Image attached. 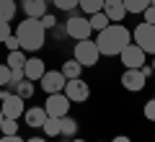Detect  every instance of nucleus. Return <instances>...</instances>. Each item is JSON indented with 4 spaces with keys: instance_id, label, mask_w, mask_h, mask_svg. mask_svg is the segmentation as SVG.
<instances>
[{
    "instance_id": "1",
    "label": "nucleus",
    "mask_w": 155,
    "mask_h": 142,
    "mask_svg": "<svg viewBox=\"0 0 155 142\" xmlns=\"http://www.w3.org/2000/svg\"><path fill=\"white\" fill-rule=\"evenodd\" d=\"M96 44H98L101 57H116L127 44H132V31L127 26H122V23H111L109 28L98 31Z\"/></svg>"
},
{
    "instance_id": "2",
    "label": "nucleus",
    "mask_w": 155,
    "mask_h": 142,
    "mask_svg": "<svg viewBox=\"0 0 155 142\" xmlns=\"http://www.w3.org/2000/svg\"><path fill=\"white\" fill-rule=\"evenodd\" d=\"M16 36L21 41L23 52H39L47 44V28L41 26L39 18H26V21H18Z\"/></svg>"
},
{
    "instance_id": "3",
    "label": "nucleus",
    "mask_w": 155,
    "mask_h": 142,
    "mask_svg": "<svg viewBox=\"0 0 155 142\" xmlns=\"http://www.w3.org/2000/svg\"><path fill=\"white\" fill-rule=\"evenodd\" d=\"M65 31H67V36H70L72 41H83V39H91L93 28H91L88 16H83V13H75V11H72V13H67Z\"/></svg>"
},
{
    "instance_id": "4",
    "label": "nucleus",
    "mask_w": 155,
    "mask_h": 142,
    "mask_svg": "<svg viewBox=\"0 0 155 142\" xmlns=\"http://www.w3.org/2000/svg\"><path fill=\"white\" fill-rule=\"evenodd\" d=\"M3 101H0V111H3V116L5 119H23V111H26V101L18 96V93L8 91V88H3Z\"/></svg>"
},
{
    "instance_id": "5",
    "label": "nucleus",
    "mask_w": 155,
    "mask_h": 142,
    "mask_svg": "<svg viewBox=\"0 0 155 142\" xmlns=\"http://www.w3.org/2000/svg\"><path fill=\"white\" fill-rule=\"evenodd\" d=\"M75 57L78 62L83 67H93V65H98V60H101V52H98V44L96 41H91V39H83V41H75Z\"/></svg>"
},
{
    "instance_id": "6",
    "label": "nucleus",
    "mask_w": 155,
    "mask_h": 142,
    "mask_svg": "<svg viewBox=\"0 0 155 142\" xmlns=\"http://www.w3.org/2000/svg\"><path fill=\"white\" fill-rule=\"evenodd\" d=\"M132 41L137 44L145 54H155V26L153 23H137V28L132 31Z\"/></svg>"
},
{
    "instance_id": "7",
    "label": "nucleus",
    "mask_w": 155,
    "mask_h": 142,
    "mask_svg": "<svg viewBox=\"0 0 155 142\" xmlns=\"http://www.w3.org/2000/svg\"><path fill=\"white\" fill-rule=\"evenodd\" d=\"M70 106H72V101L67 98L65 93H49L47 101H44L47 116H57V119H62V116L70 114Z\"/></svg>"
},
{
    "instance_id": "8",
    "label": "nucleus",
    "mask_w": 155,
    "mask_h": 142,
    "mask_svg": "<svg viewBox=\"0 0 155 142\" xmlns=\"http://www.w3.org/2000/svg\"><path fill=\"white\" fill-rule=\"evenodd\" d=\"M119 60H122V65H124V70H140V67L147 62V54H145L142 49H140L137 44H127L122 52H119Z\"/></svg>"
},
{
    "instance_id": "9",
    "label": "nucleus",
    "mask_w": 155,
    "mask_h": 142,
    "mask_svg": "<svg viewBox=\"0 0 155 142\" xmlns=\"http://www.w3.org/2000/svg\"><path fill=\"white\" fill-rule=\"evenodd\" d=\"M72 104H85L91 98V85L83 80V78H75V80H67L65 83V91H62Z\"/></svg>"
},
{
    "instance_id": "10",
    "label": "nucleus",
    "mask_w": 155,
    "mask_h": 142,
    "mask_svg": "<svg viewBox=\"0 0 155 142\" xmlns=\"http://www.w3.org/2000/svg\"><path fill=\"white\" fill-rule=\"evenodd\" d=\"M65 83H67V78L62 75V70H47L41 75V80H39V85L49 96V93H62L65 91Z\"/></svg>"
},
{
    "instance_id": "11",
    "label": "nucleus",
    "mask_w": 155,
    "mask_h": 142,
    "mask_svg": "<svg viewBox=\"0 0 155 142\" xmlns=\"http://www.w3.org/2000/svg\"><path fill=\"white\" fill-rule=\"evenodd\" d=\"M119 83H122L124 91L129 93H140L145 88V83H147V78L142 75V70H124L122 78H119Z\"/></svg>"
},
{
    "instance_id": "12",
    "label": "nucleus",
    "mask_w": 155,
    "mask_h": 142,
    "mask_svg": "<svg viewBox=\"0 0 155 142\" xmlns=\"http://www.w3.org/2000/svg\"><path fill=\"white\" fill-rule=\"evenodd\" d=\"M47 119H49V116H47L44 106H31V109L23 111V121H26V127H31V129H41Z\"/></svg>"
},
{
    "instance_id": "13",
    "label": "nucleus",
    "mask_w": 155,
    "mask_h": 142,
    "mask_svg": "<svg viewBox=\"0 0 155 142\" xmlns=\"http://www.w3.org/2000/svg\"><path fill=\"white\" fill-rule=\"evenodd\" d=\"M44 72H47V65H44V60H39V57H28L26 65H23V75H26L28 80H34V83L41 80Z\"/></svg>"
},
{
    "instance_id": "14",
    "label": "nucleus",
    "mask_w": 155,
    "mask_h": 142,
    "mask_svg": "<svg viewBox=\"0 0 155 142\" xmlns=\"http://www.w3.org/2000/svg\"><path fill=\"white\" fill-rule=\"evenodd\" d=\"M21 8L26 13V18H41L44 13H49L47 0H21Z\"/></svg>"
},
{
    "instance_id": "15",
    "label": "nucleus",
    "mask_w": 155,
    "mask_h": 142,
    "mask_svg": "<svg viewBox=\"0 0 155 142\" xmlns=\"http://www.w3.org/2000/svg\"><path fill=\"white\" fill-rule=\"evenodd\" d=\"M104 13L109 16L111 23H119V21H124V16H127V8H124L122 0H104Z\"/></svg>"
},
{
    "instance_id": "16",
    "label": "nucleus",
    "mask_w": 155,
    "mask_h": 142,
    "mask_svg": "<svg viewBox=\"0 0 155 142\" xmlns=\"http://www.w3.org/2000/svg\"><path fill=\"white\" fill-rule=\"evenodd\" d=\"M83 70L85 67L80 65V62L72 57V60H67V62H62V75L67 78V80H75V78H83Z\"/></svg>"
},
{
    "instance_id": "17",
    "label": "nucleus",
    "mask_w": 155,
    "mask_h": 142,
    "mask_svg": "<svg viewBox=\"0 0 155 142\" xmlns=\"http://www.w3.org/2000/svg\"><path fill=\"white\" fill-rule=\"evenodd\" d=\"M60 137H65V140H72V137H78V121L72 119L70 114L60 119Z\"/></svg>"
},
{
    "instance_id": "18",
    "label": "nucleus",
    "mask_w": 155,
    "mask_h": 142,
    "mask_svg": "<svg viewBox=\"0 0 155 142\" xmlns=\"http://www.w3.org/2000/svg\"><path fill=\"white\" fill-rule=\"evenodd\" d=\"M13 93H18V96H21L23 101H28L34 96V93H36V83L34 80H28V78H23L21 83H16V85H13Z\"/></svg>"
},
{
    "instance_id": "19",
    "label": "nucleus",
    "mask_w": 155,
    "mask_h": 142,
    "mask_svg": "<svg viewBox=\"0 0 155 142\" xmlns=\"http://www.w3.org/2000/svg\"><path fill=\"white\" fill-rule=\"evenodd\" d=\"M88 21H91V28H93L96 34H98V31H104V28H109V26H111L109 16H106L104 11H98V13H93V16H88Z\"/></svg>"
},
{
    "instance_id": "20",
    "label": "nucleus",
    "mask_w": 155,
    "mask_h": 142,
    "mask_svg": "<svg viewBox=\"0 0 155 142\" xmlns=\"http://www.w3.org/2000/svg\"><path fill=\"white\" fill-rule=\"evenodd\" d=\"M26 52L23 49H16V52H8V60H5V65L11 67V70H18V67H23L26 65Z\"/></svg>"
},
{
    "instance_id": "21",
    "label": "nucleus",
    "mask_w": 155,
    "mask_h": 142,
    "mask_svg": "<svg viewBox=\"0 0 155 142\" xmlns=\"http://www.w3.org/2000/svg\"><path fill=\"white\" fill-rule=\"evenodd\" d=\"M16 18V0H0V21Z\"/></svg>"
},
{
    "instance_id": "22",
    "label": "nucleus",
    "mask_w": 155,
    "mask_h": 142,
    "mask_svg": "<svg viewBox=\"0 0 155 142\" xmlns=\"http://www.w3.org/2000/svg\"><path fill=\"white\" fill-rule=\"evenodd\" d=\"M80 11H83V16H93V13L104 11V0H80Z\"/></svg>"
},
{
    "instance_id": "23",
    "label": "nucleus",
    "mask_w": 155,
    "mask_h": 142,
    "mask_svg": "<svg viewBox=\"0 0 155 142\" xmlns=\"http://www.w3.org/2000/svg\"><path fill=\"white\" fill-rule=\"evenodd\" d=\"M124 3V8H127V13H145L150 8V0H122Z\"/></svg>"
},
{
    "instance_id": "24",
    "label": "nucleus",
    "mask_w": 155,
    "mask_h": 142,
    "mask_svg": "<svg viewBox=\"0 0 155 142\" xmlns=\"http://www.w3.org/2000/svg\"><path fill=\"white\" fill-rule=\"evenodd\" d=\"M41 132H44V137H60V119L57 116H49L44 121V127H41Z\"/></svg>"
},
{
    "instance_id": "25",
    "label": "nucleus",
    "mask_w": 155,
    "mask_h": 142,
    "mask_svg": "<svg viewBox=\"0 0 155 142\" xmlns=\"http://www.w3.org/2000/svg\"><path fill=\"white\" fill-rule=\"evenodd\" d=\"M52 5L57 11H65V13H72L78 5H80V0H52Z\"/></svg>"
},
{
    "instance_id": "26",
    "label": "nucleus",
    "mask_w": 155,
    "mask_h": 142,
    "mask_svg": "<svg viewBox=\"0 0 155 142\" xmlns=\"http://www.w3.org/2000/svg\"><path fill=\"white\" fill-rule=\"evenodd\" d=\"M0 132L3 134H18V119H3Z\"/></svg>"
},
{
    "instance_id": "27",
    "label": "nucleus",
    "mask_w": 155,
    "mask_h": 142,
    "mask_svg": "<svg viewBox=\"0 0 155 142\" xmlns=\"http://www.w3.org/2000/svg\"><path fill=\"white\" fill-rule=\"evenodd\" d=\"M39 21H41V26H44L47 31H52V28L57 26V16H54V13H44V16L39 18Z\"/></svg>"
},
{
    "instance_id": "28",
    "label": "nucleus",
    "mask_w": 155,
    "mask_h": 142,
    "mask_svg": "<svg viewBox=\"0 0 155 142\" xmlns=\"http://www.w3.org/2000/svg\"><path fill=\"white\" fill-rule=\"evenodd\" d=\"M11 85V67L8 65H0V88Z\"/></svg>"
},
{
    "instance_id": "29",
    "label": "nucleus",
    "mask_w": 155,
    "mask_h": 142,
    "mask_svg": "<svg viewBox=\"0 0 155 142\" xmlns=\"http://www.w3.org/2000/svg\"><path fill=\"white\" fill-rule=\"evenodd\" d=\"M142 114H145V119H147V121H155V98H150L147 104H145Z\"/></svg>"
},
{
    "instance_id": "30",
    "label": "nucleus",
    "mask_w": 155,
    "mask_h": 142,
    "mask_svg": "<svg viewBox=\"0 0 155 142\" xmlns=\"http://www.w3.org/2000/svg\"><path fill=\"white\" fill-rule=\"evenodd\" d=\"M11 21H0V44H5V39L11 36Z\"/></svg>"
},
{
    "instance_id": "31",
    "label": "nucleus",
    "mask_w": 155,
    "mask_h": 142,
    "mask_svg": "<svg viewBox=\"0 0 155 142\" xmlns=\"http://www.w3.org/2000/svg\"><path fill=\"white\" fill-rule=\"evenodd\" d=\"M5 49H8V52H16V49H21V41H18V36H16V34H11V36L5 39Z\"/></svg>"
},
{
    "instance_id": "32",
    "label": "nucleus",
    "mask_w": 155,
    "mask_h": 142,
    "mask_svg": "<svg viewBox=\"0 0 155 142\" xmlns=\"http://www.w3.org/2000/svg\"><path fill=\"white\" fill-rule=\"evenodd\" d=\"M142 21H145V23H153V26H155V5H150L147 11L142 13Z\"/></svg>"
},
{
    "instance_id": "33",
    "label": "nucleus",
    "mask_w": 155,
    "mask_h": 142,
    "mask_svg": "<svg viewBox=\"0 0 155 142\" xmlns=\"http://www.w3.org/2000/svg\"><path fill=\"white\" fill-rule=\"evenodd\" d=\"M0 142H26V140H23L21 134H3V137H0Z\"/></svg>"
},
{
    "instance_id": "34",
    "label": "nucleus",
    "mask_w": 155,
    "mask_h": 142,
    "mask_svg": "<svg viewBox=\"0 0 155 142\" xmlns=\"http://www.w3.org/2000/svg\"><path fill=\"white\" fill-rule=\"evenodd\" d=\"M140 70H142V75H145V78H150V75H153V67H150V62H145V65L140 67Z\"/></svg>"
},
{
    "instance_id": "35",
    "label": "nucleus",
    "mask_w": 155,
    "mask_h": 142,
    "mask_svg": "<svg viewBox=\"0 0 155 142\" xmlns=\"http://www.w3.org/2000/svg\"><path fill=\"white\" fill-rule=\"evenodd\" d=\"M111 142H132V140H129L127 134H116V137H114V140H111Z\"/></svg>"
},
{
    "instance_id": "36",
    "label": "nucleus",
    "mask_w": 155,
    "mask_h": 142,
    "mask_svg": "<svg viewBox=\"0 0 155 142\" xmlns=\"http://www.w3.org/2000/svg\"><path fill=\"white\" fill-rule=\"evenodd\" d=\"M26 142H49V137H28Z\"/></svg>"
},
{
    "instance_id": "37",
    "label": "nucleus",
    "mask_w": 155,
    "mask_h": 142,
    "mask_svg": "<svg viewBox=\"0 0 155 142\" xmlns=\"http://www.w3.org/2000/svg\"><path fill=\"white\" fill-rule=\"evenodd\" d=\"M70 142H85V140H83V137H72Z\"/></svg>"
},
{
    "instance_id": "38",
    "label": "nucleus",
    "mask_w": 155,
    "mask_h": 142,
    "mask_svg": "<svg viewBox=\"0 0 155 142\" xmlns=\"http://www.w3.org/2000/svg\"><path fill=\"white\" fill-rule=\"evenodd\" d=\"M150 67H153V72H155V54H153V60H150Z\"/></svg>"
},
{
    "instance_id": "39",
    "label": "nucleus",
    "mask_w": 155,
    "mask_h": 142,
    "mask_svg": "<svg viewBox=\"0 0 155 142\" xmlns=\"http://www.w3.org/2000/svg\"><path fill=\"white\" fill-rule=\"evenodd\" d=\"M3 119H5V116H3V111H0V124H3Z\"/></svg>"
},
{
    "instance_id": "40",
    "label": "nucleus",
    "mask_w": 155,
    "mask_h": 142,
    "mask_svg": "<svg viewBox=\"0 0 155 142\" xmlns=\"http://www.w3.org/2000/svg\"><path fill=\"white\" fill-rule=\"evenodd\" d=\"M3 93H5V91H3V88H0V101H3Z\"/></svg>"
},
{
    "instance_id": "41",
    "label": "nucleus",
    "mask_w": 155,
    "mask_h": 142,
    "mask_svg": "<svg viewBox=\"0 0 155 142\" xmlns=\"http://www.w3.org/2000/svg\"><path fill=\"white\" fill-rule=\"evenodd\" d=\"M150 5H155V0H150Z\"/></svg>"
},
{
    "instance_id": "42",
    "label": "nucleus",
    "mask_w": 155,
    "mask_h": 142,
    "mask_svg": "<svg viewBox=\"0 0 155 142\" xmlns=\"http://www.w3.org/2000/svg\"><path fill=\"white\" fill-rule=\"evenodd\" d=\"M62 142H70V140H65V137H62Z\"/></svg>"
},
{
    "instance_id": "43",
    "label": "nucleus",
    "mask_w": 155,
    "mask_h": 142,
    "mask_svg": "<svg viewBox=\"0 0 155 142\" xmlns=\"http://www.w3.org/2000/svg\"><path fill=\"white\" fill-rule=\"evenodd\" d=\"M153 98H155V96H153Z\"/></svg>"
},
{
    "instance_id": "44",
    "label": "nucleus",
    "mask_w": 155,
    "mask_h": 142,
    "mask_svg": "<svg viewBox=\"0 0 155 142\" xmlns=\"http://www.w3.org/2000/svg\"><path fill=\"white\" fill-rule=\"evenodd\" d=\"M98 142H101V140H98Z\"/></svg>"
}]
</instances>
